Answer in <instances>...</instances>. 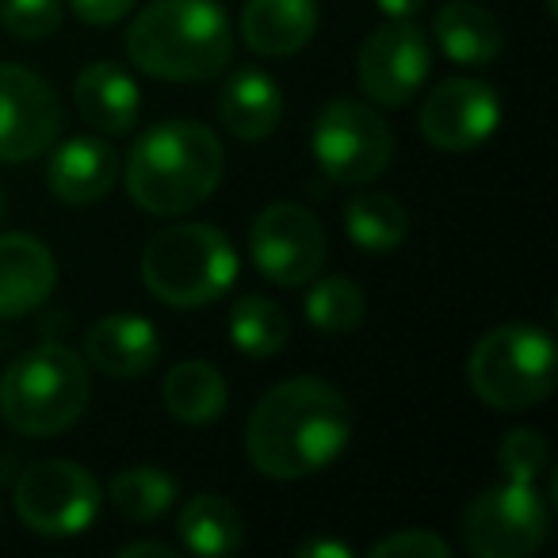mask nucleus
Listing matches in <instances>:
<instances>
[{"label":"nucleus","mask_w":558,"mask_h":558,"mask_svg":"<svg viewBox=\"0 0 558 558\" xmlns=\"http://www.w3.org/2000/svg\"><path fill=\"white\" fill-rule=\"evenodd\" d=\"M116 180H119V154L108 142L93 138V134L62 142L47 161L50 195L70 203V207L100 203L116 187Z\"/></svg>","instance_id":"2eb2a0df"},{"label":"nucleus","mask_w":558,"mask_h":558,"mask_svg":"<svg viewBox=\"0 0 558 558\" xmlns=\"http://www.w3.org/2000/svg\"><path fill=\"white\" fill-rule=\"evenodd\" d=\"M222 169V142L210 126L169 119L134 138L126 161V192L149 215H184L210 199Z\"/></svg>","instance_id":"f03ea898"},{"label":"nucleus","mask_w":558,"mask_h":558,"mask_svg":"<svg viewBox=\"0 0 558 558\" xmlns=\"http://www.w3.org/2000/svg\"><path fill=\"white\" fill-rule=\"evenodd\" d=\"M180 543L192 555L203 558H222L241 550L245 543V520H241L238 505L222 494H195L192 501L180 509Z\"/></svg>","instance_id":"412c9836"},{"label":"nucleus","mask_w":558,"mask_h":558,"mask_svg":"<svg viewBox=\"0 0 558 558\" xmlns=\"http://www.w3.org/2000/svg\"><path fill=\"white\" fill-rule=\"evenodd\" d=\"M0 218H4V192H0Z\"/></svg>","instance_id":"72a5a7b5"},{"label":"nucleus","mask_w":558,"mask_h":558,"mask_svg":"<svg viewBox=\"0 0 558 558\" xmlns=\"http://www.w3.org/2000/svg\"><path fill=\"white\" fill-rule=\"evenodd\" d=\"M352 440V413L337 387L322 379H288L253 405L245 456L268 478L295 482L326 471Z\"/></svg>","instance_id":"f257e3e1"},{"label":"nucleus","mask_w":558,"mask_h":558,"mask_svg":"<svg viewBox=\"0 0 558 558\" xmlns=\"http://www.w3.org/2000/svg\"><path fill=\"white\" fill-rule=\"evenodd\" d=\"M119 558H177V550L165 543H126L119 547Z\"/></svg>","instance_id":"2f4dec72"},{"label":"nucleus","mask_w":558,"mask_h":558,"mask_svg":"<svg viewBox=\"0 0 558 558\" xmlns=\"http://www.w3.org/2000/svg\"><path fill=\"white\" fill-rule=\"evenodd\" d=\"M303 558H352V547L349 543H337V539H306L299 547Z\"/></svg>","instance_id":"7c9ffc66"},{"label":"nucleus","mask_w":558,"mask_h":558,"mask_svg":"<svg viewBox=\"0 0 558 558\" xmlns=\"http://www.w3.org/2000/svg\"><path fill=\"white\" fill-rule=\"evenodd\" d=\"M283 116V88L276 77L256 65L248 70H233L218 96V119L222 126L241 142H260L279 126Z\"/></svg>","instance_id":"6ab92c4d"},{"label":"nucleus","mask_w":558,"mask_h":558,"mask_svg":"<svg viewBox=\"0 0 558 558\" xmlns=\"http://www.w3.org/2000/svg\"><path fill=\"white\" fill-rule=\"evenodd\" d=\"M372 558H451V547L425 527H410L372 543Z\"/></svg>","instance_id":"c85d7f7f"},{"label":"nucleus","mask_w":558,"mask_h":558,"mask_svg":"<svg viewBox=\"0 0 558 558\" xmlns=\"http://www.w3.org/2000/svg\"><path fill=\"white\" fill-rule=\"evenodd\" d=\"M126 54L161 81H215L233 62V32L215 0H154L131 20Z\"/></svg>","instance_id":"7ed1b4c3"},{"label":"nucleus","mask_w":558,"mask_h":558,"mask_svg":"<svg viewBox=\"0 0 558 558\" xmlns=\"http://www.w3.org/2000/svg\"><path fill=\"white\" fill-rule=\"evenodd\" d=\"M501 123V100L486 81L474 77H451L440 81L425 96L421 108V134L428 146L463 154L489 138Z\"/></svg>","instance_id":"ddd939ff"},{"label":"nucleus","mask_w":558,"mask_h":558,"mask_svg":"<svg viewBox=\"0 0 558 558\" xmlns=\"http://www.w3.org/2000/svg\"><path fill=\"white\" fill-rule=\"evenodd\" d=\"M306 322L322 333H352L364 322V291L349 276H326L306 291Z\"/></svg>","instance_id":"a878e982"},{"label":"nucleus","mask_w":558,"mask_h":558,"mask_svg":"<svg viewBox=\"0 0 558 558\" xmlns=\"http://www.w3.org/2000/svg\"><path fill=\"white\" fill-rule=\"evenodd\" d=\"M311 146L329 180L344 187H364L387 172L395 157V134L375 104L329 100L314 119Z\"/></svg>","instance_id":"0eeeda50"},{"label":"nucleus","mask_w":558,"mask_h":558,"mask_svg":"<svg viewBox=\"0 0 558 558\" xmlns=\"http://www.w3.org/2000/svg\"><path fill=\"white\" fill-rule=\"evenodd\" d=\"M93 398L88 364L65 344H39L16 356L0 379V417L24 436H58Z\"/></svg>","instance_id":"20e7f679"},{"label":"nucleus","mask_w":558,"mask_h":558,"mask_svg":"<svg viewBox=\"0 0 558 558\" xmlns=\"http://www.w3.org/2000/svg\"><path fill=\"white\" fill-rule=\"evenodd\" d=\"M0 24L12 39L43 43L62 27V0H0Z\"/></svg>","instance_id":"bb28decb"},{"label":"nucleus","mask_w":558,"mask_h":558,"mask_svg":"<svg viewBox=\"0 0 558 558\" xmlns=\"http://www.w3.org/2000/svg\"><path fill=\"white\" fill-rule=\"evenodd\" d=\"M62 131V100L27 65H0V161L24 165L47 154Z\"/></svg>","instance_id":"f8f14e48"},{"label":"nucleus","mask_w":558,"mask_h":558,"mask_svg":"<svg viewBox=\"0 0 558 558\" xmlns=\"http://www.w3.org/2000/svg\"><path fill=\"white\" fill-rule=\"evenodd\" d=\"M390 20H413L421 9H425V0H375Z\"/></svg>","instance_id":"473e14b6"},{"label":"nucleus","mask_w":558,"mask_h":558,"mask_svg":"<svg viewBox=\"0 0 558 558\" xmlns=\"http://www.w3.org/2000/svg\"><path fill=\"white\" fill-rule=\"evenodd\" d=\"M58 283L54 253L32 233H0V318L32 314Z\"/></svg>","instance_id":"dca6fc26"},{"label":"nucleus","mask_w":558,"mask_h":558,"mask_svg":"<svg viewBox=\"0 0 558 558\" xmlns=\"http://www.w3.org/2000/svg\"><path fill=\"white\" fill-rule=\"evenodd\" d=\"M16 512L32 532L50 539L81 535L100 512V486L81 463L47 459L20 474Z\"/></svg>","instance_id":"1a4fd4ad"},{"label":"nucleus","mask_w":558,"mask_h":558,"mask_svg":"<svg viewBox=\"0 0 558 558\" xmlns=\"http://www.w3.org/2000/svg\"><path fill=\"white\" fill-rule=\"evenodd\" d=\"M88 364L108 379H142L161 356V333L138 314H108L85 333Z\"/></svg>","instance_id":"4468645a"},{"label":"nucleus","mask_w":558,"mask_h":558,"mask_svg":"<svg viewBox=\"0 0 558 558\" xmlns=\"http://www.w3.org/2000/svg\"><path fill=\"white\" fill-rule=\"evenodd\" d=\"M111 501L126 520L149 524L177 501V482L161 466H131V471H119L111 478Z\"/></svg>","instance_id":"393cba45"},{"label":"nucleus","mask_w":558,"mask_h":558,"mask_svg":"<svg viewBox=\"0 0 558 558\" xmlns=\"http://www.w3.org/2000/svg\"><path fill=\"white\" fill-rule=\"evenodd\" d=\"M550 509L532 482H505L463 509V543L478 558H527L543 547Z\"/></svg>","instance_id":"6e6552de"},{"label":"nucleus","mask_w":558,"mask_h":558,"mask_svg":"<svg viewBox=\"0 0 558 558\" xmlns=\"http://www.w3.org/2000/svg\"><path fill=\"white\" fill-rule=\"evenodd\" d=\"M436 43L459 65H489L501 54V24L474 0H451L436 16Z\"/></svg>","instance_id":"aec40b11"},{"label":"nucleus","mask_w":558,"mask_h":558,"mask_svg":"<svg viewBox=\"0 0 558 558\" xmlns=\"http://www.w3.org/2000/svg\"><path fill=\"white\" fill-rule=\"evenodd\" d=\"M161 398H165V410L177 421H184V425H210V421L222 417L230 387H226L222 372L215 364H207V360H184V364H177L165 375Z\"/></svg>","instance_id":"4be33fe9"},{"label":"nucleus","mask_w":558,"mask_h":558,"mask_svg":"<svg viewBox=\"0 0 558 558\" xmlns=\"http://www.w3.org/2000/svg\"><path fill=\"white\" fill-rule=\"evenodd\" d=\"M318 32V0H248L241 39L260 58L299 54Z\"/></svg>","instance_id":"f3484780"},{"label":"nucleus","mask_w":558,"mask_h":558,"mask_svg":"<svg viewBox=\"0 0 558 558\" xmlns=\"http://www.w3.org/2000/svg\"><path fill=\"white\" fill-rule=\"evenodd\" d=\"M360 88L375 108H405L433 70V47L413 20H390L360 47Z\"/></svg>","instance_id":"9b49d317"},{"label":"nucleus","mask_w":558,"mask_h":558,"mask_svg":"<svg viewBox=\"0 0 558 558\" xmlns=\"http://www.w3.org/2000/svg\"><path fill=\"white\" fill-rule=\"evenodd\" d=\"M344 230L364 253H395L410 230L405 207L387 192H356L344 207Z\"/></svg>","instance_id":"5701e85b"},{"label":"nucleus","mask_w":558,"mask_h":558,"mask_svg":"<svg viewBox=\"0 0 558 558\" xmlns=\"http://www.w3.org/2000/svg\"><path fill=\"white\" fill-rule=\"evenodd\" d=\"M238 253L215 226L177 222L154 233L142 253V283L169 306H207L233 288Z\"/></svg>","instance_id":"39448f33"},{"label":"nucleus","mask_w":558,"mask_h":558,"mask_svg":"<svg viewBox=\"0 0 558 558\" xmlns=\"http://www.w3.org/2000/svg\"><path fill=\"white\" fill-rule=\"evenodd\" d=\"M497 463L509 482H535L547 466V440L539 428H512L497 448Z\"/></svg>","instance_id":"cd10ccee"},{"label":"nucleus","mask_w":558,"mask_h":558,"mask_svg":"<svg viewBox=\"0 0 558 558\" xmlns=\"http://www.w3.org/2000/svg\"><path fill=\"white\" fill-rule=\"evenodd\" d=\"M471 390L494 410H527L555 390V341L535 326L489 329L466 360Z\"/></svg>","instance_id":"423d86ee"},{"label":"nucleus","mask_w":558,"mask_h":558,"mask_svg":"<svg viewBox=\"0 0 558 558\" xmlns=\"http://www.w3.org/2000/svg\"><path fill=\"white\" fill-rule=\"evenodd\" d=\"M70 9L85 24H119L134 9V0H70Z\"/></svg>","instance_id":"c756f323"},{"label":"nucleus","mask_w":558,"mask_h":558,"mask_svg":"<svg viewBox=\"0 0 558 558\" xmlns=\"http://www.w3.org/2000/svg\"><path fill=\"white\" fill-rule=\"evenodd\" d=\"M288 314L279 311L271 299L264 295H245L233 303L230 311V341L238 344V352L256 360H268L276 352H283L288 344Z\"/></svg>","instance_id":"b1692460"},{"label":"nucleus","mask_w":558,"mask_h":558,"mask_svg":"<svg viewBox=\"0 0 558 558\" xmlns=\"http://www.w3.org/2000/svg\"><path fill=\"white\" fill-rule=\"evenodd\" d=\"M73 104H77L81 119L100 134H131L138 123V85L134 77L116 62H93L81 70L77 85H73Z\"/></svg>","instance_id":"a211bd4d"},{"label":"nucleus","mask_w":558,"mask_h":558,"mask_svg":"<svg viewBox=\"0 0 558 558\" xmlns=\"http://www.w3.org/2000/svg\"><path fill=\"white\" fill-rule=\"evenodd\" d=\"M248 253L256 271L276 288H303L326 264V230L299 203H276L253 218Z\"/></svg>","instance_id":"9d476101"}]
</instances>
